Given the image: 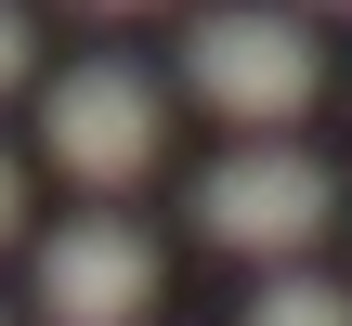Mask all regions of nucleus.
Returning <instances> with one entry per match:
<instances>
[{
    "instance_id": "nucleus-1",
    "label": "nucleus",
    "mask_w": 352,
    "mask_h": 326,
    "mask_svg": "<svg viewBox=\"0 0 352 326\" xmlns=\"http://www.w3.org/2000/svg\"><path fill=\"white\" fill-rule=\"evenodd\" d=\"M183 91L235 131H287V118H314L327 65H314V26H287L274 0H222L183 26Z\"/></svg>"
},
{
    "instance_id": "nucleus-7",
    "label": "nucleus",
    "mask_w": 352,
    "mask_h": 326,
    "mask_svg": "<svg viewBox=\"0 0 352 326\" xmlns=\"http://www.w3.org/2000/svg\"><path fill=\"white\" fill-rule=\"evenodd\" d=\"M13 209H26V183H13V157H0V235H13Z\"/></svg>"
},
{
    "instance_id": "nucleus-5",
    "label": "nucleus",
    "mask_w": 352,
    "mask_h": 326,
    "mask_svg": "<svg viewBox=\"0 0 352 326\" xmlns=\"http://www.w3.org/2000/svg\"><path fill=\"white\" fill-rule=\"evenodd\" d=\"M248 326H352V287L340 274H274V287L248 301Z\"/></svg>"
},
{
    "instance_id": "nucleus-2",
    "label": "nucleus",
    "mask_w": 352,
    "mask_h": 326,
    "mask_svg": "<svg viewBox=\"0 0 352 326\" xmlns=\"http://www.w3.org/2000/svg\"><path fill=\"white\" fill-rule=\"evenodd\" d=\"M340 222V170L300 157V144H235L196 170V235L209 248H248V261H287Z\"/></svg>"
},
{
    "instance_id": "nucleus-9",
    "label": "nucleus",
    "mask_w": 352,
    "mask_h": 326,
    "mask_svg": "<svg viewBox=\"0 0 352 326\" xmlns=\"http://www.w3.org/2000/svg\"><path fill=\"white\" fill-rule=\"evenodd\" d=\"M340 13H352V0H340Z\"/></svg>"
},
{
    "instance_id": "nucleus-3",
    "label": "nucleus",
    "mask_w": 352,
    "mask_h": 326,
    "mask_svg": "<svg viewBox=\"0 0 352 326\" xmlns=\"http://www.w3.org/2000/svg\"><path fill=\"white\" fill-rule=\"evenodd\" d=\"M157 78L131 65V52H91V65H65L52 78V105H39V131H52V170L65 183H91V196H118V183H144L157 170Z\"/></svg>"
},
{
    "instance_id": "nucleus-6",
    "label": "nucleus",
    "mask_w": 352,
    "mask_h": 326,
    "mask_svg": "<svg viewBox=\"0 0 352 326\" xmlns=\"http://www.w3.org/2000/svg\"><path fill=\"white\" fill-rule=\"evenodd\" d=\"M26 52H39V26H26V13H13V0H0V91H13V78H26Z\"/></svg>"
},
{
    "instance_id": "nucleus-8",
    "label": "nucleus",
    "mask_w": 352,
    "mask_h": 326,
    "mask_svg": "<svg viewBox=\"0 0 352 326\" xmlns=\"http://www.w3.org/2000/svg\"><path fill=\"white\" fill-rule=\"evenodd\" d=\"M91 13H144V0H91Z\"/></svg>"
},
{
    "instance_id": "nucleus-4",
    "label": "nucleus",
    "mask_w": 352,
    "mask_h": 326,
    "mask_svg": "<svg viewBox=\"0 0 352 326\" xmlns=\"http://www.w3.org/2000/svg\"><path fill=\"white\" fill-rule=\"evenodd\" d=\"M26 301H39V326H131V314H157V235L118 222V209H78V222L39 235Z\"/></svg>"
}]
</instances>
